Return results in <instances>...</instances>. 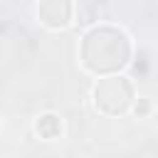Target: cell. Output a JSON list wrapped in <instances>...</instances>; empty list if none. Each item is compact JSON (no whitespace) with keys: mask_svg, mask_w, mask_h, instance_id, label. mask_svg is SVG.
<instances>
[{"mask_svg":"<svg viewBox=\"0 0 158 158\" xmlns=\"http://www.w3.org/2000/svg\"><path fill=\"white\" fill-rule=\"evenodd\" d=\"M131 59V40L123 30L111 25L91 27L79 47V62L86 72L96 77L118 74Z\"/></svg>","mask_w":158,"mask_h":158,"instance_id":"cell-1","label":"cell"},{"mask_svg":"<svg viewBox=\"0 0 158 158\" xmlns=\"http://www.w3.org/2000/svg\"><path fill=\"white\" fill-rule=\"evenodd\" d=\"M91 99H94L96 111H101L106 116H121L131 109V104L136 99V91H133V84H131L128 77L106 74L94 84Z\"/></svg>","mask_w":158,"mask_h":158,"instance_id":"cell-2","label":"cell"},{"mask_svg":"<svg viewBox=\"0 0 158 158\" xmlns=\"http://www.w3.org/2000/svg\"><path fill=\"white\" fill-rule=\"evenodd\" d=\"M77 5L74 0H40L37 2V20L47 30H67L74 22Z\"/></svg>","mask_w":158,"mask_h":158,"instance_id":"cell-3","label":"cell"},{"mask_svg":"<svg viewBox=\"0 0 158 158\" xmlns=\"http://www.w3.org/2000/svg\"><path fill=\"white\" fill-rule=\"evenodd\" d=\"M35 133L42 138V141H57L59 136H62V118L54 114V111H44V114H40L37 118H35Z\"/></svg>","mask_w":158,"mask_h":158,"instance_id":"cell-4","label":"cell"},{"mask_svg":"<svg viewBox=\"0 0 158 158\" xmlns=\"http://www.w3.org/2000/svg\"><path fill=\"white\" fill-rule=\"evenodd\" d=\"M151 109H153V104H151V99H148V96H141V99L133 104V114H136L138 118L148 116V114H151Z\"/></svg>","mask_w":158,"mask_h":158,"instance_id":"cell-5","label":"cell"}]
</instances>
